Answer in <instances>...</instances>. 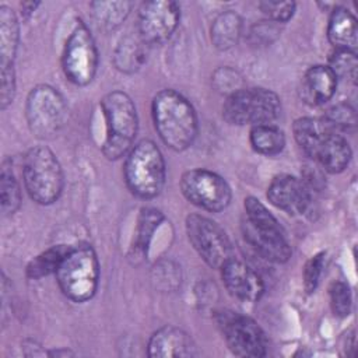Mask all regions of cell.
<instances>
[{"mask_svg": "<svg viewBox=\"0 0 358 358\" xmlns=\"http://www.w3.org/2000/svg\"><path fill=\"white\" fill-rule=\"evenodd\" d=\"M294 137L301 150L326 172H343L351 161L352 152L347 138L323 117L296 119Z\"/></svg>", "mask_w": 358, "mask_h": 358, "instance_id": "1", "label": "cell"}, {"mask_svg": "<svg viewBox=\"0 0 358 358\" xmlns=\"http://www.w3.org/2000/svg\"><path fill=\"white\" fill-rule=\"evenodd\" d=\"M152 120L159 138L173 151L189 148L197 136V116L192 103L173 90H162L152 99Z\"/></svg>", "mask_w": 358, "mask_h": 358, "instance_id": "2", "label": "cell"}, {"mask_svg": "<svg viewBox=\"0 0 358 358\" xmlns=\"http://www.w3.org/2000/svg\"><path fill=\"white\" fill-rule=\"evenodd\" d=\"M246 218L242 234L246 242L266 260L285 263L291 257V246L278 220L256 197L245 199Z\"/></svg>", "mask_w": 358, "mask_h": 358, "instance_id": "3", "label": "cell"}, {"mask_svg": "<svg viewBox=\"0 0 358 358\" xmlns=\"http://www.w3.org/2000/svg\"><path fill=\"white\" fill-rule=\"evenodd\" d=\"M106 120V138L102 147L108 159L126 157L134 145L138 129L137 110L131 98L122 91H112L101 101Z\"/></svg>", "mask_w": 358, "mask_h": 358, "instance_id": "4", "label": "cell"}, {"mask_svg": "<svg viewBox=\"0 0 358 358\" xmlns=\"http://www.w3.org/2000/svg\"><path fill=\"white\" fill-rule=\"evenodd\" d=\"M62 292L74 302L91 299L98 288L99 262L90 245L70 246L56 270Z\"/></svg>", "mask_w": 358, "mask_h": 358, "instance_id": "5", "label": "cell"}, {"mask_svg": "<svg viewBox=\"0 0 358 358\" xmlns=\"http://www.w3.org/2000/svg\"><path fill=\"white\" fill-rule=\"evenodd\" d=\"M124 180L133 194L141 199L158 196L165 183V161L151 140H141L127 152Z\"/></svg>", "mask_w": 358, "mask_h": 358, "instance_id": "6", "label": "cell"}, {"mask_svg": "<svg viewBox=\"0 0 358 358\" xmlns=\"http://www.w3.org/2000/svg\"><path fill=\"white\" fill-rule=\"evenodd\" d=\"M24 185L38 204L55 203L63 190V171L56 155L43 145L27 151L22 162Z\"/></svg>", "mask_w": 358, "mask_h": 358, "instance_id": "7", "label": "cell"}, {"mask_svg": "<svg viewBox=\"0 0 358 358\" xmlns=\"http://www.w3.org/2000/svg\"><path fill=\"white\" fill-rule=\"evenodd\" d=\"M281 115V99L266 88H238L222 105V116L231 124H273Z\"/></svg>", "mask_w": 358, "mask_h": 358, "instance_id": "8", "label": "cell"}, {"mask_svg": "<svg viewBox=\"0 0 358 358\" xmlns=\"http://www.w3.org/2000/svg\"><path fill=\"white\" fill-rule=\"evenodd\" d=\"M27 120L31 131L41 138L55 136L66 123L67 105L50 85H36L27 98Z\"/></svg>", "mask_w": 358, "mask_h": 358, "instance_id": "9", "label": "cell"}, {"mask_svg": "<svg viewBox=\"0 0 358 358\" xmlns=\"http://www.w3.org/2000/svg\"><path fill=\"white\" fill-rule=\"evenodd\" d=\"M186 234L194 250L210 267L221 268L234 257L229 238L215 221L190 214L186 218Z\"/></svg>", "mask_w": 358, "mask_h": 358, "instance_id": "10", "label": "cell"}, {"mask_svg": "<svg viewBox=\"0 0 358 358\" xmlns=\"http://www.w3.org/2000/svg\"><path fill=\"white\" fill-rule=\"evenodd\" d=\"M215 322L224 334L228 348L238 357L259 358L267 351V338L262 327L250 317L232 310H221Z\"/></svg>", "mask_w": 358, "mask_h": 358, "instance_id": "11", "label": "cell"}, {"mask_svg": "<svg viewBox=\"0 0 358 358\" xmlns=\"http://www.w3.org/2000/svg\"><path fill=\"white\" fill-rule=\"evenodd\" d=\"M62 66L67 80L76 85L90 84L98 69V52L92 35L83 24L70 34L62 57Z\"/></svg>", "mask_w": 358, "mask_h": 358, "instance_id": "12", "label": "cell"}, {"mask_svg": "<svg viewBox=\"0 0 358 358\" xmlns=\"http://www.w3.org/2000/svg\"><path fill=\"white\" fill-rule=\"evenodd\" d=\"M180 190L192 204L207 211H221L231 201L225 179L208 169L186 171L180 179Z\"/></svg>", "mask_w": 358, "mask_h": 358, "instance_id": "13", "label": "cell"}, {"mask_svg": "<svg viewBox=\"0 0 358 358\" xmlns=\"http://www.w3.org/2000/svg\"><path fill=\"white\" fill-rule=\"evenodd\" d=\"M180 7L171 0L145 1L138 10V35L147 45H161L175 32Z\"/></svg>", "mask_w": 358, "mask_h": 358, "instance_id": "14", "label": "cell"}, {"mask_svg": "<svg viewBox=\"0 0 358 358\" xmlns=\"http://www.w3.org/2000/svg\"><path fill=\"white\" fill-rule=\"evenodd\" d=\"M267 199L277 208L298 215L306 213L312 201V190L292 175L275 176L267 189Z\"/></svg>", "mask_w": 358, "mask_h": 358, "instance_id": "15", "label": "cell"}, {"mask_svg": "<svg viewBox=\"0 0 358 358\" xmlns=\"http://www.w3.org/2000/svg\"><path fill=\"white\" fill-rule=\"evenodd\" d=\"M221 277L228 292L245 302H256L264 292L262 277L246 263L232 257L221 267Z\"/></svg>", "mask_w": 358, "mask_h": 358, "instance_id": "16", "label": "cell"}, {"mask_svg": "<svg viewBox=\"0 0 358 358\" xmlns=\"http://www.w3.org/2000/svg\"><path fill=\"white\" fill-rule=\"evenodd\" d=\"M148 355L154 358L194 357L197 355V350L186 331L173 326H166L151 336L148 341Z\"/></svg>", "mask_w": 358, "mask_h": 358, "instance_id": "17", "label": "cell"}, {"mask_svg": "<svg viewBox=\"0 0 358 358\" xmlns=\"http://www.w3.org/2000/svg\"><path fill=\"white\" fill-rule=\"evenodd\" d=\"M337 88V77L329 66L317 64L308 69L302 80V98L306 103L317 106L330 101Z\"/></svg>", "mask_w": 358, "mask_h": 358, "instance_id": "18", "label": "cell"}, {"mask_svg": "<svg viewBox=\"0 0 358 358\" xmlns=\"http://www.w3.org/2000/svg\"><path fill=\"white\" fill-rule=\"evenodd\" d=\"M327 38L336 49L355 52L358 43V25L355 17L344 7H336L329 18Z\"/></svg>", "mask_w": 358, "mask_h": 358, "instance_id": "19", "label": "cell"}, {"mask_svg": "<svg viewBox=\"0 0 358 358\" xmlns=\"http://www.w3.org/2000/svg\"><path fill=\"white\" fill-rule=\"evenodd\" d=\"M147 48L148 45L140 38V35L124 36L115 50L113 62L116 69L123 73L137 71L147 60Z\"/></svg>", "mask_w": 358, "mask_h": 358, "instance_id": "20", "label": "cell"}, {"mask_svg": "<svg viewBox=\"0 0 358 358\" xmlns=\"http://www.w3.org/2000/svg\"><path fill=\"white\" fill-rule=\"evenodd\" d=\"M242 32V20L241 17L228 10L221 13L211 25V41L215 48L227 50L232 48Z\"/></svg>", "mask_w": 358, "mask_h": 358, "instance_id": "21", "label": "cell"}, {"mask_svg": "<svg viewBox=\"0 0 358 358\" xmlns=\"http://www.w3.org/2000/svg\"><path fill=\"white\" fill-rule=\"evenodd\" d=\"M18 21L7 6H0V57L1 67L13 66L18 46Z\"/></svg>", "mask_w": 358, "mask_h": 358, "instance_id": "22", "label": "cell"}, {"mask_svg": "<svg viewBox=\"0 0 358 358\" xmlns=\"http://www.w3.org/2000/svg\"><path fill=\"white\" fill-rule=\"evenodd\" d=\"M92 17L101 29L117 28L129 15L131 3L129 1H95L91 3Z\"/></svg>", "mask_w": 358, "mask_h": 358, "instance_id": "23", "label": "cell"}, {"mask_svg": "<svg viewBox=\"0 0 358 358\" xmlns=\"http://www.w3.org/2000/svg\"><path fill=\"white\" fill-rule=\"evenodd\" d=\"M250 144L255 151L264 155H275L285 145V136L274 124H259L250 130Z\"/></svg>", "mask_w": 358, "mask_h": 358, "instance_id": "24", "label": "cell"}, {"mask_svg": "<svg viewBox=\"0 0 358 358\" xmlns=\"http://www.w3.org/2000/svg\"><path fill=\"white\" fill-rule=\"evenodd\" d=\"M70 246L66 245H57L52 246L48 250L39 253L36 257H34L28 266H27V275L29 278L38 280L45 275H49L52 273H56L59 264L62 263L63 257L69 252Z\"/></svg>", "mask_w": 358, "mask_h": 358, "instance_id": "25", "label": "cell"}, {"mask_svg": "<svg viewBox=\"0 0 358 358\" xmlns=\"http://www.w3.org/2000/svg\"><path fill=\"white\" fill-rule=\"evenodd\" d=\"M0 201L1 211L4 215L14 214L21 204L20 185L11 171V168L4 162L0 175Z\"/></svg>", "mask_w": 358, "mask_h": 358, "instance_id": "26", "label": "cell"}, {"mask_svg": "<svg viewBox=\"0 0 358 358\" xmlns=\"http://www.w3.org/2000/svg\"><path fill=\"white\" fill-rule=\"evenodd\" d=\"M162 214L157 208L145 207L141 210L140 218H138V232H137V239H136V252L138 253H145L148 243L158 228V225L162 221Z\"/></svg>", "mask_w": 358, "mask_h": 358, "instance_id": "27", "label": "cell"}, {"mask_svg": "<svg viewBox=\"0 0 358 358\" xmlns=\"http://www.w3.org/2000/svg\"><path fill=\"white\" fill-rule=\"evenodd\" d=\"M329 67L331 69V71L337 78L355 81L357 67H358L355 52L345 50V49H336L330 56Z\"/></svg>", "mask_w": 358, "mask_h": 358, "instance_id": "28", "label": "cell"}, {"mask_svg": "<svg viewBox=\"0 0 358 358\" xmlns=\"http://www.w3.org/2000/svg\"><path fill=\"white\" fill-rule=\"evenodd\" d=\"M323 119L337 131L340 133H345L350 129L355 127L357 123V116H355V110L351 105L348 103H338L331 106L326 115L323 116Z\"/></svg>", "mask_w": 358, "mask_h": 358, "instance_id": "29", "label": "cell"}, {"mask_svg": "<svg viewBox=\"0 0 358 358\" xmlns=\"http://www.w3.org/2000/svg\"><path fill=\"white\" fill-rule=\"evenodd\" d=\"M330 305H331L334 315H337V316L344 317L350 313L351 291L345 282H343V281L333 282V285L330 287Z\"/></svg>", "mask_w": 358, "mask_h": 358, "instance_id": "30", "label": "cell"}, {"mask_svg": "<svg viewBox=\"0 0 358 358\" xmlns=\"http://www.w3.org/2000/svg\"><path fill=\"white\" fill-rule=\"evenodd\" d=\"M324 266V253L313 255L305 264L303 268V288L308 294H312L320 281V275Z\"/></svg>", "mask_w": 358, "mask_h": 358, "instance_id": "31", "label": "cell"}, {"mask_svg": "<svg viewBox=\"0 0 358 358\" xmlns=\"http://www.w3.org/2000/svg\"><path fill=\"white\" fill-rule=\"evenodd\" d=\"M260 10L273 21L275 22H285L288 21L295 13V3L294 1H273L264 0L259 3Z\"/></svg>", "mask_w": 358, "mask_h": 358, "instance_id": "32", "label": "cell"}, {"mask_svg": "<svg viewBox=\"0 0 358 358\" xmlns=\"http://www.w3.org/2000/svg\"><path fill=\"white\" fill-rule=\"evenodd\" d=\"M15 94V73L13 66L1 67V109L13 102Z\"/></svg>", "mask_w": 358, "mask_h": 358, "instance_id": "33", "label": "cell"}, {"mask_svg": "<svg viewBox=\"0 0 358 358\" xmlns=\"http://www.w3.org/2000/svg\"><path fill=\"white\" fill-rule=\"evenodd\" d=\"M39 6V3H34V1H29V3H22L21 7L24 10V14H31L32 11H35V8Z\"/></svg>", "mask_w": 358, "mask_h": 358, "instance_id": "34", "label": "cell"}]
</instances>
